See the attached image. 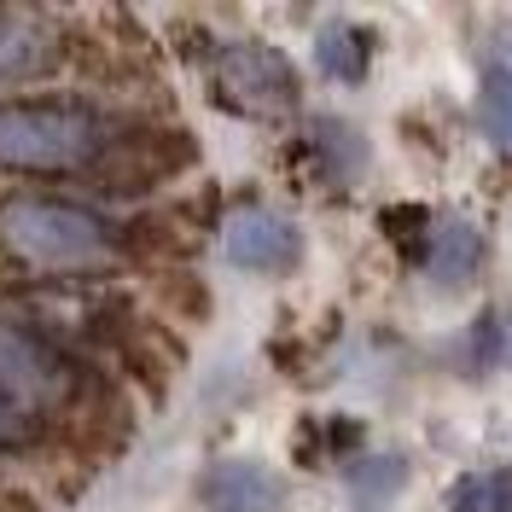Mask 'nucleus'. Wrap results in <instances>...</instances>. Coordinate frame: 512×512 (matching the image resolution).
I'll list each match as a JSON object with an SVG mask.
<instances>
[{"label":"nucleus","instance_id":"1","mask_svg":"<svg viewBox=\"0 0 512 512\" xmlns=\"http://www.w3.org/2000/svg\"><path fill=\"white\" fill-rule=\"evenodd\" d=\"M0 227H6L12 251L30 256L35 268H94L111 251L105 222L64 198H18V204H6Z\"/></svg>","mask_w":512,"mask_h":512},{"label":"nucleus","instance_id":"2","mask_svg":"<svg viewBox=\"0 0 512 512\" xmlns=\"http://www.w3.org/2000/svg\"><path fill=\"white\" fill-rule=\"evenodd\" d=\"M99 117L82 105H0V163L18 169H70L99 146Z\"/></svg>","mask_w":512,"mask_h":512},{"label":"nucleus","instance_id":"3","mask_svg":"<svg viewBox=\"0 0 512 512\" xmlns=\"http://www.w3.org/2000/svg\"><path fill=\"white\" fill-rule=\"evenodd\" d=\"M216 94L227 111H245V117H286L297 105V70L286 64V53L274 47H227L216 64Z\"/></svg>","mask_w":512,"mask_h":512},{"label":"nucleus","instance_id":"4","mask_svg":"<svg viewBox=\"0 0 512 512\" xmlns=\"http://www.w3.org/2000/svg\"><path fill=\"white\" fill-rule=\"evenodd\" d=\"M222 245L239 268H251V274H280V268L297 262V227H291L286 216L251 204V210H239V216L227 222Z\"/></svg>","mask_w":512,"mask_h":512},{"label":"nucleus","instance_id":"5","mask_svg":"<svg viewBox=\"0 0 512 512\" xmlns=\"http://www.w3.org/2000/svg\"><path fill=\"white\" fill-rule=\"evenodd\" d=\"M419 262H425V274H431V286H466L472 274H478L483 262V233L466 216H437V222H425V245H419Z\"/></svg>","mask_w":512,"mask_h":512},{"label":"nucleus","instance_id":"6","mask_svg":"<svg viewBox=\"0 0 512 512\" xmlns=\"http://www.w3.org/2000/svg\"><path fill=\"white\" fill-rule=\"evenodd\" d=\"M280 507V478L256 460H222L204 478V512H274Z\"/></svg>","mask_w":512,"mask_h":512},{"label":"nucleus","instance_id":"7","mask_svg":"<svg viewBox=\"0 0 512 512\" xmlns=\"http://www.w3.org/2000/svg\"><path fill=\"white\" fill-rule=\"evenodd\" d=\"M315 59L332 82H361L367 76V35L350 30V24H326L315 35Z\"/></svg>","mask_w":512,"mask_h":512},{"label":"nucleus","instance_id":"8","mask_svg":"<svg viewBox=\"0 0 512 512\" xmlns=\"http://www.w3.org/2000/svg\"><path fill=\"white\" fill-rule=\"evenodd\" d=\"M448 512H512V466L466 472L448 489Z\"/></svg>","mask_w":512,"mask_h":512},{"label":"nucleus","instance_id":"9","mask_svg":"<svg viewBox=\"0 0 512 512\" xmlns=\"http://www.w3.org/2000/svg\"><path fill=\"white\" fill-rule=\"evenodd\" d=\"M344 478H350L355 501L379 507V501H390V495L408 483V466H402V454H361V460H355Z\"/></svg>","mask_w":512,"mask_h":512},{"label":"nucleus","instance_id":"10","mask_svg":"<svg viewBox=\"0 0 512 512\" xmlns=\"http://www.w3.org/2000/svg\"><path fill=\"white\" fill-rule=\"evenodd\" d=\"M53 53V41L30 24H0V82H18V76H30L41 70Z\"/></svg>","mask_w":512,"mask_h":512},{"label":"nucleus","instance_id":"11","mask_svg":"<svg viewBox=\"0 0 512 512\" xmlns=\"http://www.w3.org/2000/svg\"><path fill=\"white\" fill-rule=\"evenodd\" d=\"M478 117H483V134L495 146L512 152V64H495L483 76V94H478Z\"/></svg>","mask_w":512,"mask_h":512},{"label":"nucleus","instance_id":"12","mask_svg":"<svg viewBox=\"0 0 512 512\" xmlns=\"http://www.w3.org/2000/svg\"><path fill=\"white\" fill-rule=\"evenodd\" d=\"M472 350L483 355V367H507L512 373V309L483 320L478 332H472Z\"/></svg>","mask_w":512,"mask_h":512},{"label":"nucleus","instance_id":"13","mask_svg":"<svg viewBox=\"0 0 512 512\" xmlns=\"http://www.w3.org/2000/svg\"><path fill=\"white\" fill-rule=\"evenodd\" d=\"M320 146H326V158H332V169H338V175H355V169H361V158H367V152H361V140H355L344 123H320Z\"/></svg>","mask_w":512,"mask_h":512},{"label":"nucleus","instance_id":"14","mask_svg":"<svg viewBox=\"0 0 512 512\" xmlns=\"http://www.w3.org/2000/svg\"><path fill=\"white\" fill-rule=\"evenodd\" d=\"M35 425H41V419H35L30 408H24V402H12V396L0 390V448L30 443V437H35Z\"/></svg>","mask_w":512,"mask_h":512}]
</instances>
